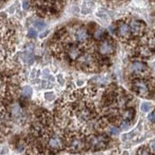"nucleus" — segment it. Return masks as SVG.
I'll return each mask as SVG.
<instances>
[{
  "mask_svg": "<svg viewBox=\"0 0 155 155\" xmlns=\"http://www.w3.org/2000/svg\"><path fill=\"white\" fill-rule=\"evenodd\" d=\"M67 147L71 152H79L83 150L86 147L84 138L76 133H71L67 137Z\"/></svg>",
  "mask_w": 155,
  "mask_h": 155,
  "instance_id": "nucleus-1",
  "label": "nucleus"
},
{
  "mask_svg": "<svg viewBox=\"0 0 155 155\" xmlns=\"http://www.w3.org/2000/svg\"><path fill=\"white\" fill-rule=\"evenodd\" d=\"M109 144V138L105 135H91L87 139V145L93 150H102Z\"/></svg>",
  "mask_w": 155,
  "mask_h": 155,
  "instance_id": "nucleus-2",
  "label": "nucleus"
},
{
  "mask_svg": "<svg viewBox=\"0 0 155 155\" xmlns=\"http://www.w3.org/2000/svg\"><path fill=\"white\" fill-rule=\"evenodd\" d=\"M132 89L138 95L142 97H149L150 94V84L146 80L136 79L132 82Z\"/></svg>",
  "mask_w": 155,
  "mask_h": 155,
  "instance_id": "nucleus-3",
  "label": "nucleus"
},
{
  "mask_svg": "<svg viewBox=\"0 0 155 155\" xmlns=\"http://www.w3.org/2000/svg\"><path fill=\"white\" fill-rule=\"evenodd\" d=\"M77 62L82 69H91L94 65V59L90 53H84L77 59Z\"/></svg>",
  "mask_w": 155,
  "mask_h": 155,
  "instance_id": "nucleus-4",
  "label": "nucleus"
},
{
  "mask_svg": "<svg viewBox=\"0 0 155 155\" xmlns=\"http://www.w3.org/2000/svg\"><path fill=\"white\" fill-rule=\"evenodd\" d=\"M130 32L133 35H141L144 32L145 30V24L143 22L139 21V20H131L130 23Z\"/></svg>",
  "mask_w": 155,
  "mask_h": 155,
  "instance_id": "nucleus-5",
  "label": "nucleus"
},
{
  "mask_svg": "<svg viewBox=\"0 0 155 155\" xmlns=\"http://www.w3.org/2000/svg\"><path fill=\"white\" fill-rule=\"evenodd\" d=\"M98 51L99 53L102 55H110L111 53L114 51V46L111 42L107 41V40H105V41L101 42L99 47H98Z\"/></svg>",
  "mask_w": 155,
  "mask_h": 155,
  "instance_id": "nucleus-6",
  "label": "nucleus"
},
{
  "mask_svg": "<svg viewBox=\"0 0 155 155\" xmlns=\"http://www.w3.org/2000/svg\"><path fill=\"white\" fill-rule=\"evenodd\" d=\"M73 37H74V40L76 42L84 43L89 38V35H87V31L84 27H78L73 32Z\"/></svg>",
  "mask_w": 155,
  "mask_h": 155,
  "instance_id": "nucleus-7",
  "label": "nucleus"
},
{
  "mask_svg": "<svg viewBox=\"0 0 155 155\" xmlns=\"http://www.w3.org/2000/svg\"><path fill=\"white\" fill-rule=\"evenodd\" d=\"M81 54H82V51H81V50L78 47L74 45H71L67 49V56H68V58L71 60V61H76L81 56Z\"/></svg>",
  "mask_w": 155,
  "mask_h": 155,
  "instance_id": "nucleus-8",
  "label": "nucleus"
},
{
  "mask_svg": "<svg viewBox=\"0 0 155 155\" xmlns=\"http://www.w3.org/2000/svg\"><path fill=\"white\" fill-rule=\"evenodd\" d=\"M130 71L134 74H144L147 71V67L142 62H134L130 65Z\"/></svg>",
  "mask_w": 155,
  "mask_h": 155,
  "instance_id": "nucleus-9",
  "label": "nucleus"
},
{
  "mask_svg": "<svg viewBox=\"0 0 155 155\" xmlns=\"http://www.w3.org/2000/svg\"><path fill=\"white\" fill-rule=\"evenodd\" d=\"M117 33H118V36L122 39H126L130 35V26L127 25V23H120L118 26V29H117Z\"/></svg>",
  "mask_w": 155,
  "mask_h": 155,
  "instance_id": "nucleus-10",
  "label": "nucleus"
},
{
  "mask_svg": "<svg viewBox=\"0 0 155 155\" xmlns=\"http://www.w3.org/2000/svg\"><path fill=\"white\" fill-rule=\"evenodd\" d=\"M134 114H135V111H134L133 109H127L122 112V118L124 121L130 122L134 118Z\"/></svg>",
  "mask_w": 155,
  "mask_h": 155,
  "instance_id": "nucleus-11",
  "label": "nucleus"
},
{
  "mask_svg": "<svg viewBox=\"0 0 155 155\" xmlns=\"http://www.w3.org/2000/svg\"><path fill=\"white\" fill-rule=\"evenodd\" d=\"M32 94V90L31 87H25L23 89V95L26 97H30Z\"/></svg>",
  "mask_w": 155,
  "mask_h": 155,
  "instance_id": "nucleus-12",
  "label": "nucleus"
},
{
  "mask_svg": "<svg viewBox=\"0 0 155 155\" xmlns=\"http://www.w3.org/2000/svg\"><path fill=\"white\" fill-rule=\"evenodd\" d=\"M104 35V30L103 29H98L95 32H94V37L96 39H100Z\"/></svg>",
  "mask_w": 155,
  "mask_h": 155,
  "instance_id": "nucleus-13",
  "label": "nucleus"
},
{
  "mask_svg": "<svg viewBox=\"0 0 155 155\" xmlns=\"http://www.w3.org/2000/svg\"><path fill=\"white\" fill-rule=\"evenodd\" d=\"M35 26L38 30H42L44 27H45V22L42 21V20H37V21L35 22Z\"/></svg>",
  "mask_w": 155,
  "mask_h": 155,
  "instance_id": "nucleus-14",
  "label": "nucleus"
},
{
  "mask_svg": "<svg viewBox=\"0 0 155 155\" xmlns=\"http://www.w3.org/2000/svg\"><path fill=\"white\" fill-rule=\"evenodd\" d=\"M138 155H151L150 154V151L146 149V147H141L138 151Z\"/></svg>",
  "mask_w": 155,
  "mask_h": 155,
  "instance_id": "nucleus-15",
  "label": "nucleus"
},
{
  "mask_svg": "<svg viewBox=\"0 0 155 155\" xmlns=\"http://www.w3.org/2000/svg\"><path fill=\"white\" fill-rule=\"evenodd\" d=\"M109 133L111 135H118L119 134V130L116 127H110L109 129Z\"/></svg>",
  "mask_w": 155,
  "mask_h": 155,
  "instance_id": "nucleus-16",
  "label": "nucleus"
},
{
  "mask_svg": "<svg viewBox=\"0 0 155 155\" xmlns=\"http://www.w3.org/2000/svg\"><path fill=\"white\" fill-rule=\"evenodd\" d=\"M150 107H151V106L149 103H143L142 106H141V110L144 111V112H147L150 110Z\"/></svg>",
  "mask_w": 155,
  "mask_h": 155,
  "instance_id": "nucleus-17",
  "label": "nucleus"
},
{
  "mask_svg": "<svg viewBox=\"0 0 155 155\" xmlns=\"http://www.w3.org/2000/svg\"><path fill=\"white\" fill-rule=\"evenodd\" d=\"M130 122H127V121H123L122 123H121V129L122 130H129L130 129Z\"/></svg>",
  "mask_w": 155,
  "mask_h": 155,
  "instance_id": "nucleus-18",
  "label": "nucleus"
},
{
  "mask_svg": "<svg viewBox=\"0 0 155 155\" xmlns=\"http://www.w3.org/2000/svg\"><path fill=\"white\" fill-rule=\"evenodd\" d=\"M28 36L31 37V38H35L36 36V31L33 30V29L29 30V31H28Z\"/></svg>",
  "mask_w": 155,
  "mask_h": 155,
  "instance_id": "nucleus-19",
  "label": "nucleus"
},
{
  "mask_svg": "<svg viewBox=\"0 0 155 155\" xmlns=\"http://www.w3.org/2000/svg\"><path fill=\"white\" fill-rule=\"evenodd\" d=\"M149 121L150 122H155V110H153L152 112H150V114H149Z\"/></svg>",
  "mask_w": 155,
  "mask_h": 155,
  "instance_id": "nucleus-20",
  "label": "nucleus"
},
{
  "mask_svg": "<svg viewBox=\"0 0 155 155\" xmlns=\"http://www.w3.org/2000/svg\"><path fill=\"white\" fill-rule=\"evenodd\" d=\"M45 96H46V99H48L49 101L52 100L53 98H54V94H53L52 92H47L45 93Z\"/></svg>",
  "mask_w": 155,
  "mask_h": 155,
  "instance_id": "nucleus-21",
  "label": "nucleus"
},
{
  "mask_svg": "<svg viewBox=\"0 0 155 155\" xmlns=\"http://www.w3.org/2000/svg\"><path fill=\"white\" fill-rule=\"evenodd\" d=\"M150 150L153 153H155V141H154V142H152V143H150Z\"/></svg>",
  "mask_w": 155,
  "mask_h": 155,
  "instance_id": "nucleus-22",
  "label": "nucleus"
},
{
  "mask_svg": "<svg viewBox=\"0 0 155 155\" xmlns=\"http://www.w3.org/2000/svg\"><path fill=\"white\" fill-rule=\"evenodd\" d=\"M23 8H24L25 10H28V9H29V2H28V1H25V2L23 3Z\"/></svg>",
  "mask_w": 155,
  "mask_h": 155,
  "instance_id": "nucleus-23",
  "label": "nucleus"
},
{
  "mask_svg": "<svg viewBox=\"0 0 155 155\" xmlns=\"http://www.w3.org/2000/svg\"><path fill=\"white\" fill-rule=\"evenodd\" d=\"M59 78H60V81H59L60 84L63 85V79H62V75H59Z\"/></svg>",
  "mask_w": 155,
  "mask_h": 155,
  "instance_id": "nucleus-24",
  "label": "nucleus"
}]
</instances>
